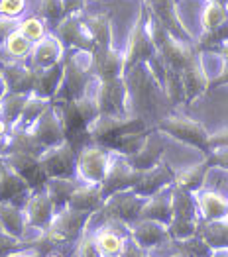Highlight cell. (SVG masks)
<instances>
[{
	"instance_id": "cell-13",
	"label": "cell",
	"mask_w": 228,
	"mask_h": 257,
	"mask_svg": "<svg viewBox=\"0 0 228 257\" xmlns=\"http://www.w3.org/2000/svg\"><path fill=\"white\" fill-rule=\"evenodd\" d=\"M43 175L49 179H77L75 165H77V151L65 140L63 144L45 150L38 157Z\"/></svg>"
},
{
	"instance_id": "cell-56",
	"label": "cell",
	"mask_w": 228,
	"mask_h": 257,
	"mask_svg": "<svg viewBox=\"0 0 228 257\" xmlns=\"http://www.w3.org/2000/svg\"><path fill=\"white\" fill-rule=\"evenodd\" d=\"M6 94H8V85H6V79H4V75L0 73V100H2Z\"/></svg>"
},
{
	"instance_id": "cell-27",
	"label": "cell",
	"mask_w": 228,
	"mask_h": 257,
	"mask_svg": "<svg viewBox=\"0 0 228 257\" xmlns=\"http://www.w3.org/2000/svg\"><path fill=\"white\" fill-rule=\"evenodd\" d=\"M30 187L22 181L14 171H10L2 161H0V204H12L24 208L26 200L30 198Z\"/></svg>"
},
{
	"instance_id": "cell-62",
	"label": "cell",
	"mask_w": 228,
	"mask_h": 257,
	"mask_svg": "<svg viewBox=\"0 0 228 257\" xmlns=\"http://www.w3.org/2000/svg\"><path fill=\"white\" fill-rule=\"evenodd\" d=\"M0 71H2V61H0Z\"/></svg>"
},
{
	"instance_id": "cell-5",
	"label": "cell",
	"mask_w": 228,
	"mask_h": 257,
	"mask_svg": "<svg viewBox=\"0 0 228 257\" xmlns=\"http://www.w3.org/2000/svg\"><path fill=\"white\" fill-rule=\"evenodd\" d=\"M147 122H144L142 118L138 116H122V118H116V116H97L93 120V124L87 130V136H89V142L95 144V146H101L110 151V148L122 140L128 134H134V132H142L147 130Z\"/></svg>"
},
{
	"instance_id": "cell-54",
	"label": "cell",
	"mask_w": 228,
	"mask_h": 257,
	"mask_svg": "<svg viewBox=\"0 0 228 257\" xmlns=\"http://www.w3.org/2000/svg\"><path fill=\"white\" fill-rule=\"evenodd\" d=\"M8 257H43V255L40 253V251L32 249V247H24V249H18V251L10 253Z\"/></svg>"
},
{
	"instance_id": "cell-23",
	"label": "cell",
	"mask_w": 228,
	"mask_h": 257,
	"mask_svg": "<svg viewBox=\"0 0 228 257\" xmlns=\"http://www.w3.org/2000/svg\"><path fill=\"white\" fill-rule=\"evenodd\" d=\"M128 234H130V241L144 251L156 249L167 241H171L166 226L158 222H149V220H138L136 224L128 228Z\"/></svg>"
},
{
	"instance_id": "cell-6",
	"label": "cell",
	"mask_w": 228,
	"mask_h": 257,
	"mask_svg": "<svg viewBox=\"0 0 228 257\" xmlns=\"http://www.w3.org/2000/svg\"><path fill=\"white\" fill-rule=\"evenodd\" d=\"M171 204H173V218H171V224L167 226L169 239L181 241L195 236L199 230V224L203 222L195 204V196L171 185Z\"/></svg>"
},
{
	"instance_id": "cell-30",
	"label": "cell",
	"mask_w": 228,
	"mask_h": 257,
	"mask_svg": "<svg viewBox=\"0 0 228 257\" xmlns=\"http://www.w3.org/2000/svg\"><path fill=\"white\" fill-rule=\"evenodd\" d=\"M173 218V204H171V187H167L158 194L145 198L144 208L140 212V220L158 222L162 226H169Z\"/></svg>"
},
{
	"instance_id": "cell-46",
	"label": "cell",
	"mask_w": 228,
	"mask_h": 257,
	"mask_svg": "<svg viewBox=\"0 0 228 257\" xmlns=\"http://www.w3.org/2000/svg\"><path fill=\"white\" fill-rule=\"evenodd\" d=\"M28 0H0V18L18 22L22 14L26 12Z\"/></svg>"
},
{
	"instance_id": "cell-15",
	"label": "cell",
	"mask_w": 228,
	"mask_h": 257,
	"mask_svg": "<svg viewBox=\"0 0 228 257\" xmlns=\"http://www.w3.org/2000/svg\"><path fill=\"white\" fill-rule=\"evenodd\" d=\"M0 161L10 171L16 173L22 181L30 187L32 193H40V191L45 189L47 177L43 175L38 157L28 155V153H2L0 155Z\"/></svg>"
},
{
	"instance_id": "cell-59",
	"label": "cell",
	"mask_w": 228,
	"mask_h": 257,
	"mask_svg": "<svg viewBox=\"0 0 228 257\" xmlns=\"http://www.w3.org/2000/svg\"><path fill=\"white\" fill-rule=\"evenodd\" d=\"M207 2H216V4H222V6L228 8V0H207Z\"/></svg>"
},
{
	"instance_id": "cell-53",
	"label": "cell",
	"mask_w": 228,
	"mask_h": 257,
	"mask_svg": "<svg viewBox=\"0 0 228 257\" xmlns=\"http://www.w3.org/2000/svg\"><path fill=\"white\" fill-rule=\"evenodd\" d=\"M122 257H151L147 251H144V249H140V247H136L132 241H128L124 247V253H122Z\"/></svg>"
},
{
	"instance_id": "cell-7",
	"label": "cell",
	"mask_w": 228,
	"mask_h": 257,
	"mask_svg": "<svg viewBox=\"0 0 228 257\" xmlns=\"http://www.w3.org/2000/svg\"><path fill=\"white\" fill-rule=\"evenodd\" d=\"M154 130L160 132V134H166L175 142H181L189 148L199 150L205 157L210 153V150H208V134L210 132L195 118L181 116V114H171V116L162 118Z\"/></svg>"
},
{
	"instance_id": "cell-42",
	"label": "cell",
	"mask_w": 228,
	"mask_h": 257,
	"mask_svg": "<svg viewBox=\"0 0 228 257\" xmlns=\"http://www.w3.org/2000/svg\"><path fill=\"white\" fill-rule=\"evenodd\" d=\"M226 22H228L226 6L216 4V2H207V6L203 8V14H201V28H203V32L216 30V28L224 26Z\"/></svg>"
},
{
	"instance_id": "cell-36",
	"label": "cell",
	"mask_w": 228,
	"mask_h": 257,
	"mask_svg": "<svg viewBox=\"0 0 228 257\" xmlns=\"http://www.w3.org/2000/svg\"><path fill=\"white\" fill-rule=\"evenodd\" d=\"M79 187L77 179H49L45 183V194L49 196L55 212H61L63 208H67V202L71 198L73 191Z\"/></svg>"
},
{
	"instance_id": "cell-22",
	"label": "cell",
	"mask_w": 228,
	"mask_h": 257,
	"mask_svg": "<svg viewBox=\"0 0 228 257\" xmlns=\"http://www.w3.org/2000/svg\"><path fill=\"white\" fill-rule=\"evenodd\" d=\"M208 81H210V75L203 63V53H199V57L181 71V83H183V94H185L183 104H191L197 98H201L208 90Z\"/></svg>"
},
{
	"instance_id": "cell-49",
	"label": "cell",
	"mask_w": 228,
	"mask_h": 257,
	"mask_svg": "<svg viewBox=\"0 0 228 257\" xmlns=\"http://www.w3.org/2000/svg\"><path fill=\"white\" fill-rule=\"evenodd\" d=\"M207 163L210 165V169L218 167V169H224L228 171V148H220V150H210L207 157Z\"/></svg>"
},
{
	"instance_id": "cell-12",
	"label": "cell",
	"mask_w": 228,
	"mask_h": 257,
	"mask_svg": "<svg viewBox=\"0 0 228 257\" xmlns=\"http://www.w3.org/2000/svg\"><path fill=\"white\" fill-rule=\"evenodd\" d=\"M145 198L138 196L134 191H122V193L110 194L104 200L103 208L99 210L103 216V222H114L130 228L140 220V212L144 208Z\"/></svg>"
},
{
	"instance_id": "cell-4",
	"label": "cell",
	"mask_w": 228,
	"mask_h": 257,
	"mask_svg": "<svg viewBox=\"0 0 228 257\" xmlns=\"http://www.w3.org/2000/svg\"><path fill=\"white\" fill-rule=\"evenodd\" d=\"M91 53L87 51H73L63 57V77L59 90L51 102H67L77 100L85 94H89L91 86L95 83V77L91 73Z\"/></svg>"
},
{
	"instance_id": "cell-9",
	"label": "cell",
	"mask_w": 228,
	"mask_h": 257,
	"mask_svg": "<svg viewBox=\"0 0 228 257\" xmlns=\"http://www.w3.org/2000/svg\"><path fill=\"white\" fill-rule=\"evenodd\" d=\"M145 14H147V10L142 4L140 10H138L136 20L132 24V30L128 34L126 49L122 51V55H124V73L134 69L136 65H145L158 57V51L154 47V42L149 38L147 26H145Z\"/></svg>"
},
{
	"instance_id": "cell-58",
	"label": "cell",
	"mask_w": 228,
	"mask_h": 257,
	"mask_svg": "<svg viewBox=\"0 0 228 257\" xmlns=\"http://www.w3.org/2000/svg\"><path fill=\"white\" fill-rule=\"evenodd\" d=\"M43 257H65V255H63V253H59V251H55V249H51L49 253H45Z\"/></svg>"
},
{
	"instance_id": "cell-45",
	"label": "cell",
	"mask_w": 228,
	"mask_h": 257,
	"mask_svg": "<svg viewBox=\"0 0 228 257\" xmlns=\"http://www.w3.org/2000/svg\"><path fill=\"white\" fill-rule=\"evenodd\" d=\"M177 251H181L189 257H210V253H212V249L197 234L177 241Z\"/></svg>"
},
{
	"instance_id": "cell-32",
	"label": "cell",
	"mask_w": 228,
	"mask_h": 257,
	"mask_svg": "<svg viewBox=\"0 0 228 257\" xmlns=\"http://www.w3.org/2000/svg\"><path fill=\"white\" fill-rule=\"evenodd\" d=\"M208 173H210V165L207 163V159H203L195 165H187V167H181L179 171H175L173 185L187 191V193L195 194L201 189H205V181H207Z\"/></svg>"
},
{
	"instance_id": "cell-8",
	"label": "cell",
	"mask_w": 228,
	"mask_h": 257,
	"mask_svg": "<svg viewBox=\"0 0 228 257\" xmlns=\"http://www.w3.org/2000/svg\"><path fill=\"white\" fill-rule=\"evenodd\" d=\"M93 214L77 212L71 208H63L61 212H55L49 228L42 232V237L49 249H55L61 243H73L79 241L85 234V228L89 226Z\"/></svg>"
},
{
	"instance_id": "cell-34",
	"label": "cell",
	"mask_w": 228,
	"mask_h": 257,
	"mask_svg": "<svg viewBox=\"0 0 228 257\" xmlns=\"http://www.w3.org/2000/svg\"><path fill=\"white\" fill-rule=\"evenodd\" d=\"M61 77H63V61L55 67H49V69H43L38 71V81H36V88H34V94L45 98V100H53L59 85H61Z\"/></svg>"
},
{
	"instance_id": "cell-57",
	"label": "cell",
	"mask_w": 228,
	"mask_h": 257,
	"mask_svg": "<svg viewBox=\"0 0 228 257\" xmlns=\"http://www.w3.org/2000/svg\"><path fill=\"white\" fill-rule=\"evenodd\" d=\"M210 257H228V249H212Z\"/></svg>"
},
{
	"instance_id": "cell-20",
	"label": "cell",
	"mask_w": 228,
	"mask_h": 257,
	"mask_svg": "<svg viewBox=\"0 0 228 257\" xmlns=\"http://www.w3.org/2000/svg\"><path fill=\"white\" fill-rule=\"evenodd\" d=\"M65 57V47L63 43L57 40L55 34H47L43 36L40 42H36L32 45L30 57H28V65L34 71H43L49 67L59 65Z\"/></svg>"
},
{
	"instance_id": "cell-1",
	"label": "cell",
	"mask_w": 228,
	"mask_h": 257,
	"mask_svg": "<svg viewBox=\"0 0 228 257\" xmlns=\"http://www.w3.org/2000/svg\"><path fill=\"white\" fill-rule=\"evenodd\" d=\"M51 106L55 108L59 122L65 132V140L79 151L81 148L89 146V136L87 130L93 124V120L99 116V108L97 102L89 90V94H85L77 100H67V102H51Z\"/></svg>"
},
{
	"instance_id": "cell-35",
	"label": "cell",
	"mask_w": 228,
	"mask_h": 257,
	"mask_svg": "<svg viewBox=\"0 0 228 257\" xmlns=\"http://www.w3.org/2000/svg\"><path fill=\"white\" fill-rule=\"evenodd\" d=\"M0 230L8 236L24 241L28 226H26V218H24L22 208L12 206V204H0Z\"/></svg>"
},
{
	"instance_id": "cell-48",
	"label": "cell",
	"mask_w": 228,
	"mask_h": 257,
	"mask_svg": "<svg viewBox=\"0 0 228 257\" xmlns=\"http://www.w3.org/2000/svg\"><path fill=\"white\" fill-rule=\"evenodd\" d=\"M24 247H26V241L0 232V257H8L10 253H14L18 249H24Z\"/></svg>"
},
{
	"instance_id": "cell-44",
	"label": "cell",
	"mask_w": 228,
	"mask_h": 257,
	"mask_svg": "<svg viewBox=\"0 0 228 257\" xmlns=\"http://www.w3.org/2000/svg\"><path fill=\"white\" fill-rule=\"evenodd\" d=\"M16 30L20 32L28 42H32V43L40 42L43 36L49 34V32H47V26H45L42 18H38V16H28V18L20 20L18 26H16Z\"/></svg>"
},
{
	"instance_id": "cell-14",
	"label": "cell",
	"mask_w": 228,
	"mask_h": 257,
	"mask_svg": "<svg viewBox=\"0 0 228 257\" xmlns=\"http://www.w3.org/2000/svg\"><path fill=\"white\" fill-rule=\"evenodd\" d=\"M142 4L175 40L185 43H195V36L187 28L183 18L179 16V10H177L179 6H177L175 0H144Z\"/></svg>"
},
{
	"instance_id": "cell-18",
	"label": "cell",
	"mask_w": 228,
	"mask_h": 257,
	"mask_svg": "<svg viewBox=\"0 0 228 257\" xmlns=\"http://www.w3.org/2000/svg\"><path fill=\"white\" fill-rule=\"evenodd\" d=\"M30 136L34 138V142L40 146V150L45 151L49 148H55L65 142V132L59 122V116L55 112V108L49 104V108L43 112L42 116L28 128Z\"/></svg>"
},
{
	"instance_id": "cell-16",
	"label": "cell",
	"mask_w": 228,
	"mask_h": 257,
	"mask_svg": "<svg viewBox=\"0 0 228 257\" xmlns=\"http://www.w3.org/2000/svg\"><path fill=\"white\" fill-rule=\"evenodd\" d=\"M144 173L136 171L130 167L128 159L124 155H112V161H110V167L108 173L104 177L103 185H101V193H103L104 200L114 193H122V191H132L136 187V183L142 179Z\"/></svg>"
},
{
	"instance_id": "cell-60",
	"label": "cell",
	"mask_w": 228,
	"mask_h": 257,
	"mask_svg": "<svg viewBox=\"0 0 228 257\" xmlns=\"http://www.w3.org/2000/svg\"><path fill=\"white\" fill-rule=\"evenodd\" d=\"M169 257H189V255H185V253H181V251H177V253H173V255H169Z\"/></svg>"
},
{
	"instance_id": "cell-2",
	"label": "cell",
	"mask_w": 228,
	"mask_h": 257,
	"mask_svg": "<svg viewBox=\"0 0 228 257\" xmlns=\"http://www.w3.org/2000/svg\"><path fill=\"white\" fill-rule=\"evenodd\" d=\"M124 81L128 92V114L138 116L145 122V118L158 110L160 96H164L162 86L158 85L145 65H136L124 73Z\"/></svg>"
},
{
	"instance_id": "cell-10",
	"label": "cell",
	"mask_w": 228,
	"mask_h": 257,
	"mask_svg": "<svg viewBox=\"0 0 228 257\" xmlns=\"http://www.w3.org/2000/svg\"><path fill=\"white\" fill-rule=\"evenodd\" d=\"M112 151L106 148L89 144L77 151V165H75V177L83 185H95L101 187L108 173L110 161H112Z\"/></svg>"
},
{
	"instance_id": "cell-63",
	"label": "cell",
	"mask_w": 228,
	"mask_h": 257,
	"mask_svg": "<svg viewBox=\"0 0 228 257\" xmlns=\"http://www.w3.org/2000/svg\"><path fill=\"white\" fill-rule=\"evenodd\" d=\"M140 2H144V0H140Z\"/></svg>"
},
{
	"instance_id": "cell-47",
	"label": "cell",
	"mask_w": 228,
	"mask_h": 257,
	"mask_svg": "<svg viewBox=\"0 0 228 257\" xmlns=\"http://www.w3.org/2000/svg\"><path fill=\"white\" fill-rule=\"evenodd\" d=\"M77 257H103L93 234H83L77 245Z\"/></svg>"
},
{
	"instance_id": "cell-33",
	"label": "cell",
	"mask_w": 228,
	"mask_h": 257,
	"mask_svg": "<svg viewBox=\"0 0 228 257\" xmlns=\"http://www.w3.org/2000/svg\"><path fill=\"white\" fill-rule=\"evenodd\" d=\"M197 236L210 249H228V218L214 220V222H201Z\"/></svg>"
},
{
	"instance_id": "cell-28",
	"label": "cell",
	"mask_w": 228,
	"mask_h": 257,
	"mask_svg": "<svg viewBox=\"0 0 228 257\" xmlns=\"http://www.w3.org/2000/svg\"><path fill=\"white\" fill-rule=\"evenodd\" d=\"M122 228H126V226L114 224V222H104L93 234L103 257H122L126 243H128V239L122 234Z\"/></svg>"
},
{
	"instance_id": "cell-37",
	"label": "cell",
	"mask_w": 228,
	"mask_h": 257,
	"mask_svg": "<svg viewBox=\"0 0 228 257\" xmlns=\"http://www.w3.org/2000/svg\"><path fill=\"white\" fill-rule=\"evenodd\" d=\"M85 24L93 36V42L95 47H110L114 45V36H112V20L108 14H91V16H85Z\"/></svg>"
},
{
	"instance_id": "cell-43",
	"label": "cell",
	"mask_w": 228,
	"mask_h": 257,
	"mask_svg": "<svg viewBox=\"0 0 228 257\" xmlns=\"http://www.w3.org/2000/svg\"><path fill=\"white\" fill-rule=\"evenodd\" d=\"M38 18H42L43 24L47 26H53L57 28L61 20L65 18V12H63V0H40V6H38Z\"/></svg>"
},
{
	"instance_id": "cell-19",
	"label": "cell",
	"mask_w": 228,
	"mask_h": 257,
	"mask_svg": "<svg viewBox=\"0 0 228 257\" xmlns=\"http://www.w3.org/2000/svg\"><path fill=\"white\" fill-rule=\"evenodd\" d=\"M91 73L95 81H112L124 77V55L114 45L110 47H95L91 53Z\"/></svg>"
},
{
	"instance_id": "cell-24",
	"label": "cell",
	"mask_w": 228,
	"mask_h": 257,
	"mask_svg": "<svg viewBox=\"0 0 228 257\" xmlns=\"http://www.w3.org/2000/svg\"><path fill=\"white\" fill-rule=\"evenodd\" d=\"M173 177H175V169L167 163L166 159H162L156 167H151L149 171L142 175V179L136 183V187L132 189L134 193L142 198H149L160 191H164L167 187L173 185Z\"/></svg>"
},
{
	"instance_id": "cell-11",
	"label": "cell",
	"mask_w": 228,
	"mask_h": 257,
	"mask_svg": "<svg viewBox=\"0 0 228 257\" xmlns=\"http://www.w3.org/2000/svg\"><path fill=\"white\" fill-rule=\"evenodd\" d=\"M91 94L97 102L99 116H116V118L130 116L124 77L112 81H95L91 86Z\"/></svg>"
},
{
	"instance_id": "cell-21",
	"label": "cell",
	"mask_w": 228,
	"mask_h": 257,
	"mask_svg": "<svg viewBox=\"0 0 228 257\" xmlns=\"http://www.w3.org/2000/svg\"><path fill=\"white\" fill-rule=\"evenodd\" d=\"M24 218H26V226L28 228H34L38 230L40 234L45 232L55 216V208L49 200V196L45 194V191H40V193H32L30 198L26 200L24 208Z\"/></svg>"
},
{
	"instance_id": "cell-50",
	"label": "cell",
	"mask_w": 228,
	"mask_h": 257,
	"mask_svg": "<svg viewBox=\"0 0 228 257\" xmlns=\"http://www.w3.org/2000/svg\"><path fill=\"white\" fill-rule=\"evenodd\" d=\"M228 148V126L208 134V150H220Z\"/></svg>"
},
{
	"instance_id": "cell-38",
	"label": "cell",
	"mask_w": 228,
	"mask_h": 257,
	"mask_svg": "<svg viewBox=\"0 0 228 257\" xmlns=\"http://www.w3.org/2000/svg\"><path fill=\"white\" fill-rule=\"evenodd\" d=\"M28 96H30V94H14V92H8V94L0 100V118H2V122L8 126V130L16 128Z\"/></svg>"
},
{
	"instance_id": "cell-52",
	"label": "cell",
	"mask_w": 228,
	"mask_h": 257,
	"mask_svg": "<svg viewBox=\"0 0 228 257\" xmlns=\"http://www.w3.org/2000/svg\"><path fill=\"white\" fill-rule=\"evenodd\" d=\"M16 26H18V22L14 20H6V18H0V47L4 45L6 42V38L16 30Z\"/></svg>"
},
{
	"instance_id": "cell-55",
	"label": "cell",
	"mask_w": 228,
	"mask_h": 257,
	"mask_svg": "<svg viewBox=\"0 0 228 257\" xmlns=\"http://www.w3.org/2000/svg\"><path fill=\"white\" fill-rule=\"evenodd\" d=\"M210 55H216L218 59H222V61H226L228 63V42H224L222 45H218Z\"/></svg>"
},
{
	"instance_id": "cell-3",
	"label": "cell",
	"mask_w": 228,
	"mask_h": 257,
	"mask_svg": "<svg viewBox=\"0 0 228 257\" xmlns=\"http://www.w3.org/2000/svg\"><path fill=\"white\" fill-rule=\"evenodd\" d=\"M145 26H147L149 38L154 42V47L158 51V57L162 59V63L166 67L181 73L187 65H191L199 57V51L195 49V43H185L175 40L149 12L145 14Z\"/></svg>"
},
{
	"instance_id": "cell-40",
	"label": "cell",
	"mask_w": 228,
	"mask_h": 257,
	"mask_svg": "<svg viewBox=\"0 0 228 257\" xmlns=\"http://www.w3.org/2000/svg\"><path fill=\"white\" fill-rule=\"evenodd\" d=\"M32 45H34V43L28 42L18 30H14V32L6 38V42H4L2 47H4V51L10 55V59H12V61L26 63V61H28V57H30Z\"/></svg>"
},
{
	"instance_id": "cell-25",
	"label": "cell",
	"mask_w": 228,
	"mask_h": 257,
	"mask_svg": "<svg viewBox=\"0 0 228 257\" xmlns=\"http://www.w3.org/2000/svg\"><path fill=\"white\" fill-rule=\"evenodd\" d=\"M164 153H166V144H164V138L160 136V132L151 130L149 136L145 138L144 146L136 151L134 155L126 157L130 167L136 169L140 173L149 171L151 167H156L162 159H164Z\"/></svg>"
},
{
	"instance_id": "cell-61",
	"label": "cell",
	"mask_w": 228,
	"mask_h": 257,
	"mask_svg": "<svg viewBox=\"0 0 228 257\" xmlns=\"http://www.w3.org/2000/svg\"><path fill=\"white\" fill-rule=\"evenodd\" d=\"M175 2H177V6H179V4H181V2H183V0H175Z\"/></svg>"
},
{
	"instance_id": "cell-26",
	"label": "cell",
	"mask_w": 228,
	"mask_h": 257,
	"mask_svg": "<svg viewBox=\"0 0 228 257\" xmlns=\"http://www.w3.org/2000/svg\"><path fill=\"white\" fill-rule=\"evenodd\" d=\"M0 73L6 79L8 92H14V94H34L36 81H38V71H34L28 63H20V61L2 63V71Z\"/></svg>"
},
{
	"instance_id": "cell-17",
	"label": "cell",
	"mask_w": 228,
	"mask_h": 257,
	"mask_svg": "<svg viewBox=\"0 0 228 257\" xmlns=\"http://www.w3.org/2000/svg\"><path fill=\"white\" fill-rule=\"evenodd\" d=\"M53 34L63 43V47H71L73 51L93 53V49H95V42H93V36L89 32L87 24H85L83 14H75V16L63 18L61 24L55 28Z\"/></svg>"
},
{
	"instance_id": "cell-31",
	"label": "cell",
	"mask_w": 228,
	"mask_h": 257,
	"mask_svg": "<svg viewBox=\"0 0 228 257\" xmlns=\"http://www.w3.org/2000/svg\"><path fill=\"white\" fill-rule=\"evenodd\" d=\"M103 204H104V196L101 193V187L79 183V187L73 191L69 202H67V208L95 216L103 208Z\"/></svg>"
},
{
	"instance_id": "cell-51",
	"label": "cell",
	"mask_w": 228,
	"mask_h": 257,
	"mask_svg": "<svg viewBox=\"0 0 228 257\" xmlns=\"http://www.w3.org/2000/svg\"><path fill=\"white\" fill-rule=\"evenodd\" d=\"M228 85V63L220 59V69L216 71L214 77H210L208 81V90H214L218 86H226Z\"/></svg>"
},
{
	"instance_id": "cell-29",
	"label": "cell",
	"mask_w": 228,
	"mask_h": 257,
	"mask_svg": "<svg viewBox=\"0 0 228 257\" xmlns=\"http://www.w3.org/2000/svg\"><path fill=\"white\" fill-rule=\"evenodd\" d=\"M195 196V204L203 222H214V220H222L228 218V198L222 196L216 191L210 189H201Z\"/></svg>"
},
{
	"instance_id": "cell-41",
	"label": "cell",
	"mask_w": 228,
	"mask_h": 257,
	"mask_svg": "<svg viewBox=\"0 0 228 257\" xmlns=\"http://www.w3.org/2000/svg\"><path fill=\"white\" fill-rule=\"evenodd\" d=\"M162 90H164V96L171 104H179L183 102L185 94H183V83H181V73L179 71H173L166 67V73H164V81H162Z\"/></svg>"
},
{
	"instance_id": "cell-39",
	"label": "cell",
	"mask_w": 228,
	"mask_h": 257,
	"mask_svg": "<svg viewBox=\"0 0 228 257\" xmlns=\"http://www.w3.org/2000/svg\"><path fill=\"white\" fill-rule=\"evenodd\" d=\"M49 104H51L49 100L40 98V96H36V94H30L28 100H26V104H24V110H22V116H20V120H18V124H16V128L28 130L40 116H42L43 112L49 108Z\"/></svg>"
}]
</instances>
